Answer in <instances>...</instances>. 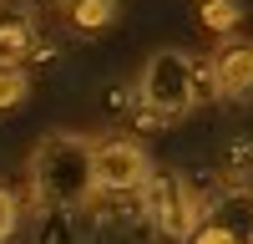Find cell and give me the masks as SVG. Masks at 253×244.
Listing matches in <instances>:
<instances>
[{
    "instance_id": "4",
    "label": "cell",
    "mask_w": 253,
    "mask_h": 244,
    "mask_svg": "<svg viewBox=\"0 0 253 244\" xmlns=\"http://www.w3.org/2000/svg\"><path fill=\"white\" fill-rule=\"evenodd\" d=\"M152 153L132 137H101L91 148V183L96 193H142L152 178Z\"/></svg>"
},
{
    "instance_id": "10",
    "label": "cell",
    "mask_w": 253,
    "mask_h": 244,
    "mask_svg": "<svg viewBox=\"0 0 253 244\" xmlns=\"http://www.w3.org/2000/svg\"><path fill=\"white\" fill-rule=\"evenodd\" d=\"M187 244H243V234L233 229V224L213 219V224H198V229H193V239H187Z\"/></svg>"
},
{
    "instance_id": "6",
    "label": "cell",
    "mask_w": 253,
    "mask_h": 244,
    "mask_svg": "<svg viewBox=\"0 0 253 244\" xmlns=\"http://www.w3.org/2000/svg\"><path fill=\"white\" fill-rule=\"evenodd\" d=\"M56 15L71 36H101L107 26H117L122 0H56Z\"/></svg>"
},
{
    "instance_id": "11",
    "label": "cell",
    "mask_w": 253,
    "mask_h": 244,
    "mask_svg": "<svg viewBox=\"0 0 253 244\" xmlns=\"http://www.w3.org/2000/svg\"><path fill=\"white\" fill-rule=\"evenodd\" d=\"M15 224H20V203H15V193L0 188V244L15 234Z\"/></svg>"
},
{
    "instance_id": "2",
    "label": "cell",
    "mask_w": 253,
    "mask_h": 244,
    "mask_svg": "<svg viewBox=\"0 0 253 244\" xmlns=\"http://www.w3.org/2000/svg\"><path fill=\"white\" fill-rule=\"evenodd\" d=\"M198 61L177 46H157L142 61L137 76V122L147 117V127H162V117H182L198 107Z\"/></svg>"
},
{
    "instance_id": "5",
    "label": "cell",
    "mask_w": 253,
    "mask_h": 244,
    "mask_svg": "<svg viewBox=\"0 0 253 244\" xmlns=\"http://www.w3.org/2000/svg\"><path fill=\"white\" fill-rule=\"evenodd\" d=\"M208 81L218 102H243L253 97V41H218L208 56Z\"/></svg>"
},
{
    "instance_id": "1",
    "label": "cell",
    "mask_w": 253,
    "mask_h": 244,
    "mask_svg": "<svg viewBox=\"0 0 253 244\" xmlns=\"http://www.w3.org/2000/svg\"><path fill=\"white\" fill-rule=\"evenodd\" d=\"M91 137L81 132H51L31 153V193L46 209H81L96 198L91 183Z\"/></svg>"
},
{
    "instance_id": "7",
    "label": "cell",
    "mask_w": 253,
    "mask_h": 244,
    "mask_svg": "<svg viewBox=\"0 0 253 244\" xmlns=\"http://www.w3.org/2000/svg\"><path fill=\"white\" fill-rule=\"evenodd\" d=\"M36 51V20L20 10H0V66H26Z\"/></svg>"
},
{
    "instance_id": "3",
    "label": "cell",
    "mask_w": 253,
    "mask_h": 244,
    "mask_svg": "<svg viewBox=\"0 0 253 244\" xmlns=\"http://www.w3.org/2000/svg\"><path fill=\"white\" fill-rule=\"evenodd\" d=\"M142 209H147V224L172 239V244H187L193 229L203 224V203L193 193V183H182L177 173H152L142 188Z\"/></svg>"
},
{
    "instance_id": "8",
    "label": "cell",
    "mask_w": 253,
    "mask_h": 244,
    "mask_svg": "<svg viewBox=\"0 0 253 244\" xmlns=\"http://www.w3.org/2000/svg\"><path fill=\"white\" fill-rule=\"evenodd\" d=\"M198 20H203V31H213V36H233L238 31V20H243V5L238 0H198Z\"/></svg>"
},
{
    "instance_id": "9",
    "label": "cell",
    "mask_w": 253,
    "mask_h": 244,
    "mask_svg": "<svg viewBox=\"0 0 253 244\" xmlns=\"http://www.w3.org/2000/svg\"><path fill=\"white\" fill-rule=\"evenodd\" d=\"M31 97V76L26 66H0V112H15Z\"/></svg>"
}]
</instances>
